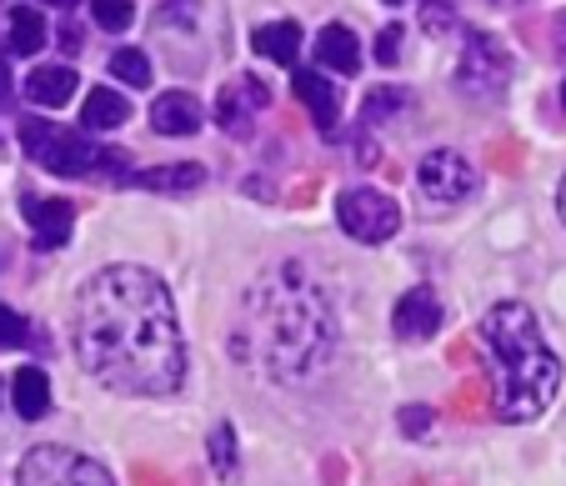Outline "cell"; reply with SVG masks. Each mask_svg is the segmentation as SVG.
Listing matches in <instances>:
<instances>
[{
	"mask_svg": "<svg viewBox=\"0 0 566 486\" xmlns=\"http://www.w3.org/2000/svg\"><path fill=\"white\" fill-rule=\"evenodd\" d=\"M75 351L81 367L120 397H171L186 381L176 302L146 266H106L81 286Z\"/></svg>",
	"mask_w": 566,
	"mask_h": 486,
	"instance_id": "6da1fadb",
	"label": "cell"
},
{
	"mask_svg": "<svg viewBox=\"0 0 566 486\" xmlns=\"http://www.w3.org/2000/svg\"><path fill=\"white\" fill-rule=\"evenodd\" d=\"M336 346L332 306L321 296L296 261L266 271L247 286L241 296V316L231 331L235 361H247L251 371L271 381H306L326 367Z\"/></svg>",
	"mask_w": 566,
	"mask_h": 486,
	"instance_id": "7a4b0ae2",
	"label": "cell"
},
{
	"mask_svg": "<svg viewBox=\"0 0 566 486\" xmlns=\"http://www.w3.org/2000/svg\"><path fill=\"white\" fill-rule=\"evenodd\" d=\"M481 341L496 361V416L536 422L562 387V357L542 341V326L522 302H496L481 316Z\"/></svg>",
	"mask_w": 566,
	"mask_h": 486,
	"instance_id": "3957f363",
	"label": "cell"
},
{
	"mask_svg": "<svg viewBox=\"0 0 566 486\" xmlns=\"http://www.w3.org/2000/svg\"><path fill=\"white\" fill-rule=\"evenodd\" d=\"M21 146L51 176H96L101 166H126V156L91 141V130H65L51 120H21Z\"/></svg>",
	"mask_w": 566,
	"mask_h": 486,
	"instance_id": "277c9868",
	"label": "cell"
},
{
	"mask_svg": "<svg viewBox=\"0 0 566 486\" xmlns=\"http://www.w3.org/2000/svg\"><path fill=\"white\" fill-rule=\"evenodd\" d=\"M15 486H116V476L71 446H35L15 472Z\"/></svg>",
	"mask_w": 566,
	"mask_h": 486,
	"instance_id": "5b68a950",
	"label": "cell"
},
{
	"mask_svg": "<svg viewBox=\"0 0 566 486\" xmlns=\"http://www.w3.org/2000/svg\"><path fill=\"white\" fill-rule=\"evenodd\" d=\"M336 221H342V231L352 241L376 246V241H391L396 231H401V205H396L391 196L371 191V186H352V191L336 201Z\"/></svg>",
	"mask_w": 566,
	"mask_h": 486,
	"instance_id": "8992f818",
	"label": "cell"
},
{
	"mask_svg": "<svg viewBox=\"0 0 566 486\" xmlns=\"http://www.w3.org/2000/svg\"><path fill=\"white\" fill-rule=\"evenodd\" d=\"M512 81V51H506L496 35H481L471 31L467 35V51H461V65H457V86L467 96H486L496 101Z\"/></svg>",
	"mask_w": 566,
	"mask_h": 486,
	"instance_id": "52a82bcc",
	"label": "cell"
},
{
	"mask_svg": "<svg viewBox=\"0 0 566 486\" xmlns=\"http://www.w3.org/2000/svg\"><path fill=\"white\" fill-rule=\"evenodd\" d=\"M271 106V86L261 76H231L221 86V101H216V120H221L226 136H251L256 116Z\"/></svg>",
	"mask_w": 566,
	"mask_h": 486,
	"instance_id": "ba28073f",
	"label": "cell"
},
{
	"mask_svg": "<svg viewBox=\"0 0 566 486\" xmlns=\"http://www.w3.org/2000/svg\"><path fill=\"white\" fill-rule=\"evenodd\" d=\"M417 181H421V191H427V201L451 205V201H467V196L476 191V166L457 151H431L427 161H421Z\"/></svg>",
	"mask_w": 566,
	"mask_h": 486,
	"instance_id": "9c48e42d",
	"label": "cell"
},
{
	"mask_svg": "<svg viewBox=\"0 0 566 486\" xmlns=\"http://www.w3.org/2000/svg\"><path fill=\"white\" fill-rule=\"evenodd\" d=\"M391 326L401 341H431L441 331V296L431 286H411L391 311Z\"/></svg>",
	"mask_w": 566,
	"mask_h": 486,
	"instance_id": "30bf717a",
	"label": "cell"
},
{
	"mask_svg": "<svg viewBox=\"0 0 566 486\" xmlns=\"http://www.w3.org/2000/svg\"><path fill=\"white\" fill-rule=\"evenodd\" d=\"M25 221H31V231H35V251H61L65 246V236H71V226H75V205L71 201H61V196H25Z\"/></svg>",
	"mask_w": 566,
	"mask_h": 486,
	"instance_id": "8fae6325",
	"label": "cell"
},
{
	"mask_svg": "<svg viewBox=\"0 0 566 486\" xmlns=\"http://www.w3.org/2000/svg\"><path fill=\"white\" fill-rule=\"evenodd\" d=\"M201 120H206V110L191 91H166V96L150 106V126H156L160 136H196Z\"/></svg>",
	"mask_w": 566,
	"mask_h": 486,
	"instance_id": "7c38bea8",
	"label": "cell"
},
{
	"mask_svg": "<svg viewBox=\"0 0 566 486\" xmlns=\"http://www.w3.org/2000/svg\"><path fill=\"white\" fill-rule=\"evenodd\" d=\"M75 71L71 65H35L31 71V81H25V101L31 106H45V110H55V106H65V101L75 96Z\"/></svg>",
	"mask_w": 566,
	"mask_h": 486,
	"instance_id": "4fadbf2b",
	"label": "cell"
},
{
	"mask_svg": "<svg viewBox=\"0 0 566 486\" xmlns=\"http://www.w3.org/2000/svg\"><path fill=\"white\" fill-rule=\"evenodd\" d=\"M296 96H301V106L311 110V120H316L321 130H332L336 126V110H342V96H336V86L321 71H296Z\"/></svg>",
	"mask_w": 566,
	"mask_h": 486,
	"instance_id": "5bb4252c",
	"label": "cell"
},
{
	"mask_svg": "<svg viewBox=\"0 0 566 486\" xmlns=\"http://www.w3.org/2000/svg\"><path fill=\"white\" fill-rule=\"evenodd\" d=\"M316 55L326 71H342V76H356V71H361V41H356L346 25H326L316 41Z\"/></svg>",
	"mask_w": 566,
	"mask_h": 486,
	"instance_id": "9a60e30c",
	"label": "cell"
},
{
	"mask_svg": "<svg viewBox=\"0 0 566 486\" xmlns=\"http://www.w3.org/2000/svg\"><path fill=\"white\" fill-rule=\"evenodd\" d=\"M11 401L25 422H41L45 411H51V377L41 367H21L11 381Z\"/></svg>",
	"mask_w": 566,
	"mask_h": 486,
	"instance_id": "2e32d148",
	"label": "cell"
},
{
	"mask_svg": "<svg viewBox=\"0 0 566 486\" xmlns=\"http://www.w3.org/2000/svg\"><path fill=\"white\" fill-rule=\"evenodd\" d=\"M126 120H130V101L111 86H96L86 96V106H81V130H116Z\"/></svg>",
	"mask_w": 566,
	"mask_h": 486,
	"instance_id": "e0dca14e",
	"label": "cell"
},
{
	"mask_svg": "<svg viewBox=\"0 0 566 486\" xmlns=\"http://www.w3.org/2000/svg\"><path fill=\"white\" fill-rule=\"evenodd\" d=\"M251 45H256V51L266 55V61L291 65V61H296V51H301V25H296V21L256 25V31H251Z\"/></svg>",
	"mask_w": 566,
	"mask_h": 486,
	"instance_id": "ac0fdd59",
	"label": "cell"
},
{
	"mask_svg": "<svg viewBox=\"0 0 566 486\" xmlns=\"http://www.w3.org/2000/svg\"><path fill=\"white\" fill-rule=\"evenodd\" d=\"M136 186H150V191H196L206 181V171L196 161H176V166H160V171H140L130 176Z\"/></svg>",
	"mask_w": 566,
	"mask_h": 486,
	"instance_id": "d6986e66",
	"label": "cell"
},
{
	"mask_svg": "<svg viewBox=\"0 0 566 486\" xmlns=\"http://www.w3.org/2000/svg\"><path fill=\"white\" fill-rule=\"evenodd\" d=\"M45 21H41V11L35 6H15L11 11V51L15 55H35V51H45Z\"/></svg>",
	"mask_w": 566,
	"mask_h": 486,
	"instance_id": "ffe728a7",
	"label": "cell"
},
{
	"mask_svg": "<svg viewBox=\"0 0 566 486\" xmlns=\"http://www.w3.org/2000/svg\"><path fill=\"white\" fill-rule=\"evenodd\" d=\"M401 106H407V91L401 86H371L366 91V101H361V120L366 126H381V120L396 116Z\"/></svg>",
	"mask_w": 566,
	"mask_h": 486,
	"instance_id": "44dd1931",
	"label": "cell"
},
{
	"mask_svg": "<svg viewBox=\"0 0 566 486\" xmlns=\"http://www.w3.org/2000/svg\"><path fill=\"white\" fill-rule=\"evenodd\" d=\"M111 76H116L120 86H150V61H146V51H136V45H120V51L111 55Z\"/></svg>",
	"mask_w": 566,
	"mask_h": 486,
	"instance_id": "7402d4cb",
	"label": "cell"
},
{
	"mask_svg": "<svg viewBox=\"0 0 566 486\" xmlns=\"http://www.w3.org/2000/svg\"><path fill=\"white\" fill-rule=\"evenodd\" d=\"M91 15H96L101 31H130V21H136V6L130 0H91Z\"/></svg>",
	"mask_w": 566,
	"mask_h": 486,
	"instance_id": "603a6c76",
	"label": "cell"
},
{
	"mask_svg": "<svg viewBox=\"0 0 566 486\" xmlns=\"http://www.w3.org/2000/svg\"><path fill=\"white\" fill-rule=\"evenodd\" d=\"M421 25L427 35H441L457 25V0H421Z\"/></svg>",
	"mask_w": 566,
	"mask_h": 486,
	"instance_id": "cb8c5ba5",
	"label": "cell"
},
{
	"mask_svg": "<svg viewBox=\"0 0 566 486\" xmlns=\"http://www.w3.org/2000/svg\"><path fill=\"white\" fill-rule=\"evenodd\" d=\"M211 462H216V472H221V476L235 472V436H231V426H216V432H211Z\"/></svg>",
	"mask_w": 566,
	"mask_h": 486,
	"instance_id": "d4e9b609",
	"label": "cell"
},
{
	"mask_svg": "<svg viewBox=\"0 0 566 486\" xmlns=\"http://www.w3.org/2000/svg\"><path fill=\"white\" fill-rule=\"evenodd\" d=\"M31 341V331H25V321L11 311V306H0V351H15V346Z\"/></svg>",
	"mask_w": 566,
	"mask_h": 486,
	"instance_id": "484cf974",
	"label": "cell"
},
{
	"mask_svg": "<svg viewBox=\"0 0 566 486\" xmlns=\"http://www.w3.org/2000/svg\"><path fill=\"white\" fill-rule=\"evenodd\" d=\"M401 41H407V35H401V25H386V31L376 35V61L396 65V55H401Z\"/></svg>",
	"mask_w": 566,
	"mask_h": 486,
	"instance_id": "4316f807",
	"label": "cell"
},
{
	"mask_svg": "<svg viewBox=\"0 0 566 486\" xmlns=\"http://www.w3.org/2000/svg\"><path fill=\"white\" fill-rule=\"evenodd\" d=\"M401 426H407L411 436H421L431 426V411L427 406H407V411H401Z\"/></svg>",
	"mask_w": 566,
	"mask_h": 486,
	"instance_id": "83f0119b",
	"label": "cell"
},
{
	"mask_svg": "<svg viewBox=\"0 0 566 486\" xmlns=\"http://www.w3.org/2000/svg\"><path fill=\"white\" fill-rule=\"evenodd\" d=\"M6 91H11V71L0 65V101H6Z\"/></svg>",
	"mask_w": 566,
	"mask_h": 486,
	"instance_id": "f1b7e54d",
	"label": "cell"
},
{
	"mask_svg": "<svg viewBox=\"0 0 566 486\" xmlns=\"http://www.w3.org/2000/svg\"><path fill=\"white\" fill-rule=\"evenodd\" d=\"M556 41H562V45H566V15H562V25H556Z\"/></svg>",
	"mask_w": 566,
	"mask_h": 486,
	"instance_id": "f546056e",
	"label": "cell"
},
{
	"mask_svg": "<svg viewBox=\"0 0 566 486\" xmlns=\"http://www.w3.org/2000/svg\"><path fill=\"white\" fill-rule=\"evenodd\" d=\"M41 6H75V0H41Z\"/></svg>",
	"mask_w": 566,
	"mask_h": 486,
	"instance_id": "4dcf8cb0",
	"label": "cell"
},
{
	"mask_svg": "<svg viewBox=\"0 0 566 486\" xmlns=\"http://www.w3.org/2000/svg\"><path fill=\"white\" fill-rule=\"evenodd\" d=\"M562 221H566V181H562Z\"/></svg>",
	"mask_w": 566,
	"mask_h": 486,
	"instance_id": "1f68e13d",
	"label": "cell"
},
{
	"mask_svg": "<svg viewBox=\"0 0 566 486\" xmlns=\"http://www.w3.org/2000/svg\"><path fill=\"white\" fill-rule=\"evenodd\" d=\"M562 106H566V81H562Z\"/></svg>",
	"mask_w": 566,
	"mask_h": 486,
	"instance_id": "d6a6232c",
	"label": "cell"
},
{
	"mask_svg": "<svg viewBox=\"0 0 566 486\" xmlns=\"http://www.w3.org/2000/svg\"><path fill=\"white\" fill-rule=\"evenodd\" d=\"M386 6H401V0H386Z\"/></svg>",
	"mask_w": 566,
	"mask_h": 486,
	"instance_id": "836d02e7",
	"label": "cell"
}]
</instances>
